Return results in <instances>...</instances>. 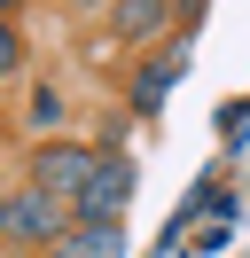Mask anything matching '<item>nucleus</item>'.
<instances>
[{"instance_id":"f257e3e1","label":"nucleus","mask_w":250,"mask_h":258,"mask_svg":"<svg viewBox=\"0 0 250 258\" xmlns=\"http://www.w3.org/2000/svg\"><path fill=\"white\" fill-rule=\"evenodd\" d=\"M71 235V204L47 188H0V250H55Z\"/></svg>"},{"instance_id":"0eeeda50","label":"nucleus","mask_w":250,"mask_h":258,"mask_svg":"<svg viewBox=\"0 0 250 258\" xmlns=\"http://www.w3.org/2000/svg\"><path fill=\"white\" fill-rule=\"evenodd\" d=\"M55 117H62V94H55V86H39V94H31V125H55Z\"/></svg>"},{"instance_id":"6e6552de","label":"nucleus","mask_w":250,"mask_h":258,"mask_svg":"<svg viewBox=\"0 0 250 258\" xmlns=\"http://www.w3.org/2000/svg\"><path fill=\"white\" fill-rule=\"evenodd\" d=\"M16 63H24V39H16V24H0V79H8Z\"/></svg>"},{"instance_id":"9b49d317","label":"nucleus","mask_w":250,"mask_h":258,"mask_svg":"<svg viewBox=\"0 0 250 258\" xmlns=\"http://www.w3.org/2000/svg\"><path fill=\"white\" fill-rule=\"evenodd\" d=\"M0 188H8V180H0Z\"/></svg>"},{"instance_id":"20e7f679","label":"nucleus","mask_w":250,"mask_h":258,"mask_svg":"<svg viewBox=\"0 0 250 258\" xmlns=\"http://www.w3.org/2000/svg\"><path fill=\"white\" fill-rule=\"evenodd\" d=\"M188 47H196V32H172L164 47L133 71V110H141V117H156V110L172 102V86H180V71H188Z\"/></svg>"},{"instance_id":"f03ea898","label":"nucleus","mask_w":250,"mask_h":258,"mask_svg":"<svg viewBox=\"0 0 250 258\" xmlns=\"http://www.w3.org/2000/svg\"><path fill=\"white\" fill-rule=\"evenodd\" d=\"M133 196H141V164L125 157V149H102L94 180H86V188L71 196V227H125Z\"/></svg>"},{"instance_id":"39448f33","label":"nucleus","mask_w":250,"mask_h":258,"mask_svg":"<svg viewBox=\"0 0 250 258\" xmlns=\"http://www.w3.org/2000/svg\"><path fill=\"white\" fill-rule=\"evenodd\" d=\"M172 16H180V0H109V32H117L125 47H149Z\"/></svg>"},{"instance_id":"423d86ee","label":"nucleus","mask_w":250,"mask_h":258,"mask_svg":"<svg viewBox=\"0 0 250 258\" xmlns=\"http://www.w3.org/2000/svg\"><path fill=\"white\" fill-rule=\"evenodd\" d=\"M47 258H125V227H71Z\"/></svg>"},{"instance_id":"1a4fd4ad","label":"nucleus","mask_w":250,"mask_h":258,"mask_svg":"<svg viewBox=\"0 0 250 258\" xmlns=\"http://www.w3.org/2000/svg\"><path fill=\"white\" fill-rule=\"evenodd\" d=\"M0 258H47V250H0Z\"/></svg>"},{"instance_id":"7ed1b4c3","label":"nucleus","mask_w":250,"mask_h":258,"mask_svg":"<svg viewBox=\"0 0 250 258\" xmlns=\"http://www.w3.org/2000/svg\"><path fill=\"white\" fill-rule=\"evenodd\" d=\"M94 164H102V149H86V141H39L31 149V188H47V196L71 204V196L94 180Z\"/></svg>"},{"instance_id":"9d476101","label":"nucleus","mask_w":250,"mask_h":258,"mask_svg":"<svg viewBox=\"0 0 250 258\" xmlns=\"http://www.w3.org/2000/svg\"><path fill=\"white\" fill-rule=\"evenodd\" d=\"M8 8H16V0H0V24H8Z\"/></svg>"}]
</instances>
